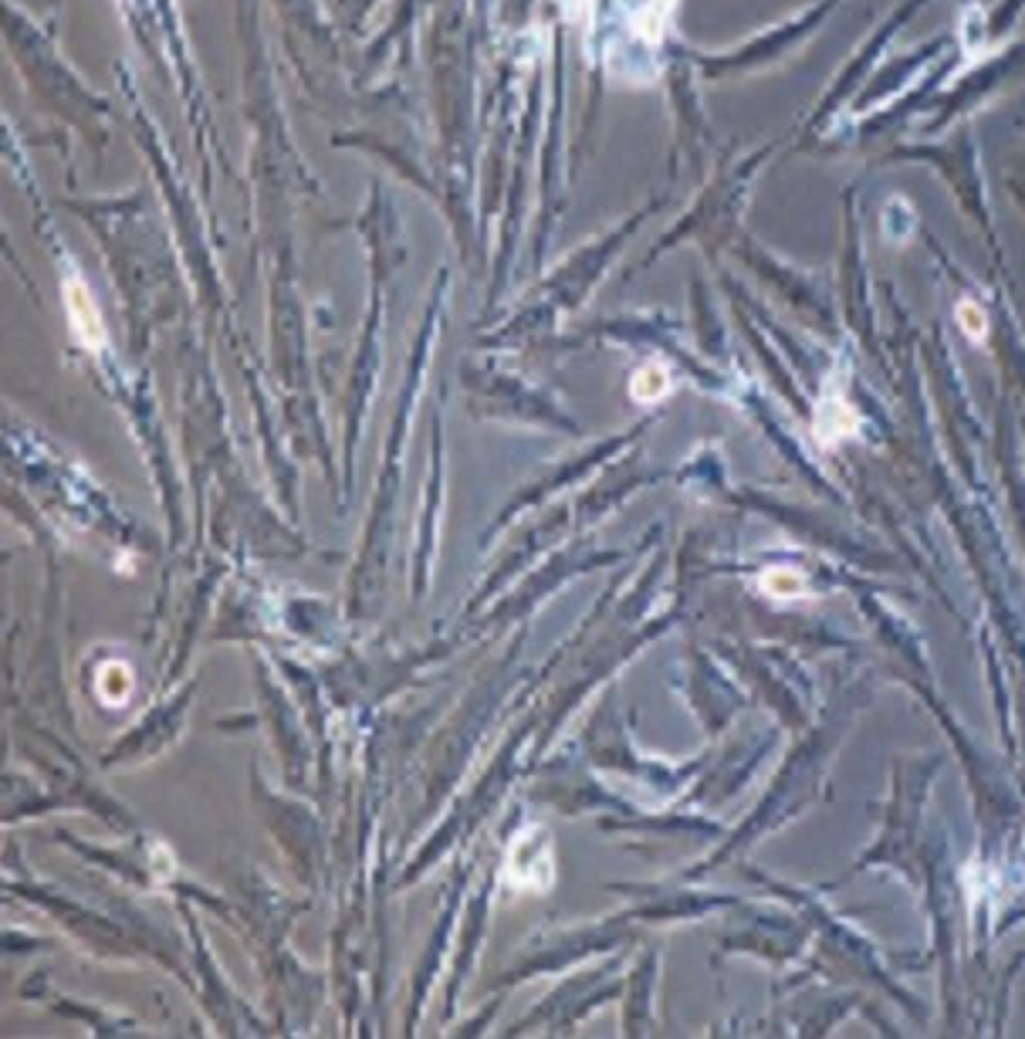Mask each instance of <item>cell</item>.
<instances>
[{"mask_svg":"<svg viewBox=\"0 0 1025 1039\" xmlns=\"http://www.w3.org/2000/svg\"><path fill=\"white\" fill-rule=\"evenodd\" d=\"M65 305H68V319H71V329H75L78 342H82L85 349H99L102 342H105L99 309H95V298L88 295L85 281L75 278V275L65 281Z\"/></svg>","mask_w":1025,"mask_h":1039,"instance_id":"6da1fadb","label":"cell"},{"mask_svg":"<svg viewBox=\"0 0 1025 1039\" xmlns=\"http://www.w3.org/2000/svg\"><path fill=\"white\" fill-rule=\"evenodd\" d=\"M670 390V376H667V369H663L661 363H650L643 366L640 373H636V380H633V396L636 400H661L663 393Z\"/></svg>","mask_w":1025,"mask_h":1039,"instance_id":"7a4b0ae2","label":"cell"},{"mask_svg":"<svg viewBox=\"0 0 1025 1039\" xmlns=\"http://www.w3.org/2000/svg\"><path fill=\"white\" fill-rule=\"evenodd\" d=\"M761 586H765L769 592H775V596H786V600H796V596L805 592L802 576L788 573V569H772V573H765V576H761Z\"/></svg>","mask_w":1025,"mask_h":1039,"instance_id":"3957f363","label":"cell"},{"mask_svg":"<svg viewBox=\"0 0 1025 1039\" xmlns=\"http://www.w3.org/2000/svg\"><path fill=\"white\" fill-rule=\"evenodd\" d=\"M958 322H961V332H965L971 342H985V336H988V319H985L982 305L961 302V305H958Z\"/></svg>","mask_w":1025,"mask_h":1039,"instance_id":"277c9868","label":"cell"}]
</instances>
